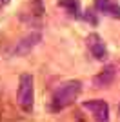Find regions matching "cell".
Returning <instances> with one entry per match:
<instances>
[{
	"label": "cell",
	"instance_id": "obj_1",
	"mask_svg": "<svg viewBox=\"0 0 120 122\" xmlns=\"http://www.w3.org/2000/svg\"><path fill=\"white\" fill-rule=\"evenodd\" d=\"M80 91H82L80 80H67L58 84L51 95V111H60V109H65L67 106H71L78 98Z\"/></svg>",
	"mask_w": 120,
	"mask_h": 122
},
{
	"label": "cell",
	"instance_id": "obj_2",
	"mask_svg": "<svg viewBox=\"0 0 120 122\" xmlns=\"http://www.w3.org/2000/svg\"><path fill=\"white\" fill-rule=\"evenodd\" d=\"M16 102H18V106L27 113L33 109V104H35V86H33V76H31L29 73L20 75Z\"/></svg>",
	"mask_w": 120,
	"mask_h": 122
},
{
	"label": "cell",
	"instance_id": "obj_3",
	"mask_svg": "<svg viewBox=\"0 0 120 122\" xmlns=\"http://www.w3.org/2000/svg\"><path fill=\"white\" fill-rule=\"evenodd\" d=\"M84 109L93 115L95 122H109V104L102 98H95V100H85L82 104Z\"/></svg>",
	"mask_w": 120,
	"mask_h": 122
},
{
	"label": "cell",
	"instance_id": "obj_4",
	"mask_svg": "<svg viewBox=\"0 0 120 122\" xmlns=\"http://www.w3.org/2000/svg\"><path fill=\"white\" fill-rule=\"evenodd\" d=\"M85 42H87V47H89L91 55L95 56L96 60H100V62L107 60V47H105V42L102 40V36H100V35L91 33V35H87Z\"/></svg>",
	"mask_w": 120,
	"mask_h": 122
},
{
	"label": "cell",
	"instance_id": "obj_5",
	"mask_svg": "<svg viewBox=\"0 0 120 122\" xmlns=\"http://www.w3.org/2000/svg\"><path fill=\"white\" fill-rule=\"evenodd\" d=\"M40 40H42V35H40V33H31V35L24 36L20 42H16V46L11 49V55H16V56L18 55H27Z\"/></svg>",
	"mask_w": 120,
	"mask_h": 122
},
{
	"label": "cell",
	"instance_id": "obj_6",
	"mask_svg": "<svg viewBox=\"0 0 120 122\" xmlns=\"http://www.w3.org/2000/svg\"><path fill=\"white\" fill-rule=\"evenodd\" d=\"M95 11L104 16L120 20V4L115 0H95Z\"/></svg>",
	"mask_w": 120,
	"mask_h": 122
},
{
	"label": "cell",
	"instance_id": "obj_7",
	"mask_svg": "<svg viewBox=\"0 0 120 122\" xmlns=\"http://www.w3.org/2000/svg\"><path fill=\"white\" fill-rule=\"evenodd\" d=\"M115 76H116V67L113 66V64H107L100 73L95 75V78H93V86L98 87V89H102V87H109L111 84H113V80H115Z\"/></svg>",
	"mask_w": 120,
	"mask_h": 122
},
{
	"label": "cell",
	"instance_id": "obj_8",
	"mask_svg": "<svg viewBox=\"0 0 120 122\" xmlns=\"http://www.w3.org/2000/svg\"><path fill=\"white\" fill-rule=\"evenodd\" d=\"M58 5L62 7V9L67 11L69 16L82 18V9H80V2L78 0H58Z\"/></svg>",
	"mask_w": 120,
	"mask_h": 122
},
{
	"label": "cell",
	"instance_id": "obj_9",
	"mask_svg": "<svg viewBox=\"0 0 120 122\" xmlns=\"http://www.w3.org/2000/svg\"><path fill=\"white\" fill-rule=\"evenodd\" d=\"M82 18H84V20H87V22H91L93 25H96V16H95V13H91V11L82 13Z\"/></svg>",
	"mask_w": 120,
	"mask_h": 122
},
{
	"label": "cell",
	"instance_id": "obj_10",
	"mask_svg": "<svg viewBox=\"0 0 120 122\" xmlns=\"http://www.w3.org/2000/svg\"><path fill=\"white\" fill-rule=\"evenodd\" d=\"M11 0H0V7H4V5H7Z\"/></svg>",
	"mask_w": 120,
	"mask_h": 122
},
{
	"label": "cell",
	"instance_id": "obj_11",
	"mask_svg": "<svg viewBox=\"0 0 120 122\" xmlns=\"http://www.w3.org/2000/svg\"><path fill=\"white\" fill-rule=\"evenodd\" d=\"M118 109H120V106H118Z\"/></svg>",
	"mask_w": 120,
	"mask_h": 122
}]
</instances>
